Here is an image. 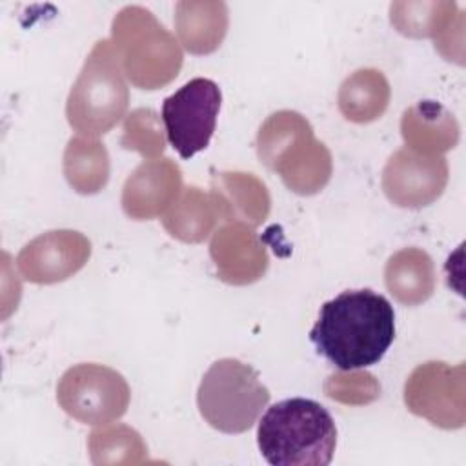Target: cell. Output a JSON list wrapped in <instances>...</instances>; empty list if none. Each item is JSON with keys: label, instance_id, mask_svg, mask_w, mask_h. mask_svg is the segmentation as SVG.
<instances>
[{"label": "cell", "instance_id": "8992f818", "mask_svg": "<svg viewBox=\"0 0 466 466\" xmlns=\"http://www.w3.org/2000/svg\"><path fill=\"white\" fill-rule=\"evenodd\" d=\"M268 388L258 380V373L238 359H218L204 373L197 406L202 419L222 433L248 431L266 404Z\"/></svg>", "mask_w": 466, "mask_h": 466}, {"label": "cell", "instance_id": "2e32d148", "mask_svg": "<svg viewBox=\"0 0 466 466\" xmlns=\"http://www.w3.org/2000/svg\"><path fill=\"white\" fill-rule=\"evenodd\" d=\"M175 31L186 51L209 55L228 33V5L217 0H182L175 5Z\"/></svg>", "mask_w": 466, "mask_h": 466}, {"label": "cell", "instance_id": "ac0fdd59", "mask_svg": "<svg viewBox=\"0 0 466 466\" xmlns=\"http://www.w3.org/2000/svg\"><path fill=\"white\" fill-rule=\"evenodd\" d=\"M162 226L173 238L182 242L198 244L206 240L215 228H220L211 193L197 186L184 187L175 204L162 215Z\"/></svg>", "mask_w": 466, "mask_h": 466}, {"label": "cell", "instance_id": "cb8c5ba5", "mask_svg": "<svg viewBox=\"0 0 466 466\" xmlns=\"http://www.w3.org/2000/svg\"><path fill=\"white\" fill-rule=\"evenodd\" d=\"M326 395L344 404H368L380 393V386L371 373L353 371L335 373L324 384Z\"/></svg>", "mask_w": 466, "mask_h": 466}, {"label": "cell", "instance_id": "8fae6325", "mask_svg": "<svg viewBox=\"0 0 466 466\" xmlns=\"http://www.w3.org/2000/svg\"><path fill=\"white\" fill-rule=\"evenodd\" d=\"M91 257V242L73 229H53L29 240L16 257L20 275L33 284H55L80 271Z\"/></svg>", "mask_w": 466, "mask_h": 466}, {"label": "cell", "instance_id": "52a82bcc", "mask_svg": "<svg viewBox=\"0 0 466 466\" xmlns=\"http://www.w3.org/2000/svg\"><path fill=\"white\" fill-rule=\"evenodd\" d=\"M131 391L116 370L82 362L64 371L56 386L60 408L82 424L104 426L120 419L129 406Z\"/></svg>", "mask_w": 466, "mask_h": 466}, {"label": "cell", "instance_id": "7c38bea8", "mask_svg": "<svg viewBox=\"0 0 466 466\" xmlns=\"http://www.w3.org/2000/svg\"><path fill=\"white\" fill-rule=\"evenodd\" d=\"M182 171L171 158L142 162L122 187V209L133 220L162 217L182 193Z\"/></svg>", "mask_w": 466, "mask_h": 466}, {"label": "cell", "instance_id": "d6986e66", "mask_svg": "<svg viewBox=\"0 0 466 466\" xmlns=\"http://www.w3.org/2000/svg\"><path fill=\"white\" fill-rule=\"evenodd\" d=\"M390 84L379 69H357L339 87L337 104L342 116L355 124H368L384 115L390 104Z\"/></svg>", "mask_w": 466, "mask_h": 466}, {"label": "cell", "instance_id": "ba28073f", "mask_svg": "<svg viewBox=\"0 0 466 466\" xmlns=\"http://www.w3.org/2000/svg\"><path fill=\"white\" fill-rule=\"evenodd\" d=\"M404 404L413 415L437 428H462L466 422L464 364L450 366L442 360L419 364L406 379Z\"/></svg>", "mask_w": 466, "mask_h": 466}, {"label": "cell", "instance_id": "44dd1931", "mask_svg": "<svg viewBox=\"0 0 466 466\" xmlns=\"http://www.w3.org/2000/svg\"><path fill=\"white\" fill-rule=\"evenodd\" d=\"M457 15L455 2H393L390 5L395 29L413 38H437Z\"/></svg>", "mask_w": 466, "mask_h": 466}, {"label": "cell", "instance_id": "277c9868", "mask_svg": "<svg viewBox=\"0 0 466 466\" xmlns=\"http://www.w3.org/2000/svg\"><path fill=\"white\" fill-rule=\"evenodd\" d=\"M127 80L140 89H158L173 82L184 56L177 38L142 5L116 13L111 38Z\"/></svg>", "mask_w": 466, "mask_h": 466}, {"label": "cell", "instance_id": "603a6c76", "mask_svg": "<svg viewBox=\"0 0 466 466\" xmlns=\"http://www.w3.org/2000/svg\"><path fill=\"white\" fill-rule=\"evenodd\" d=\"M122 146L151 160L162 155L166 149V137L158 115L149 107H140L129 113L124 120Z\"/></svg>", "mask_w": 466, "mask_h": 466}, {"label": "cell", "instance_id": "ffe728a7", "mask_svg": "<svg viewBox=\"0 0 466 466\" xmlns=\"http://www.w3.org/2000/svg\"><path fill=\"white\" fill-rule=\"evenodd\" d=\"M64 175L80 195H93L109 180V155L102 142L93 137L69 138L64 151Z\"/></svg>", "mask_w": 466, "mask_h": 466}, {"label": "cell", "instance_id": "7a4b0ae2", "mask_svg": "<svg viewBox=\"0 0 466 466\" xmlns=\"http://www.w3.org/2000/svg\"><path fill=\"white\" fill-rule=\"evenodd\" d=\"M257 442L273 466H326L337 446V428L329 411L317 400L293 397L266 410Z\"/></svg>", "mask_w": 466, "mask_h": 466}, {"label": "cell", "instance_id": "5bb4252c", "mask_svg": "<svg viewBox=\"0 0 466 466\" xmlns=\"http://www.w3.org/2000/svg\"><path fill=\"white\" fill-rule=\"evenodd\" d=\"M211 197L222 224L238 222L249 228L260 226L271 208L266 184L253 173L224 171L211 178Z\"/></svg>", "mask_w": 466, "mask_h": 466}, {"label": "cell", "instance_id": "e0dca14e", "mask_svg": "<svg viewBox=\"0 0 466 466\" xmlns=\"http://www.w3.org/2000/svg\"><path fill=\"white\" fill-rule=\"evenodd\" d=\"M384 282L397 302L404 306L422 304L435 291L433 260L420 248L399 249L386 262Z\"/></svg>", "mask_w": 466, "mask_h": 466}, {"label": "cell", "instance_id": "7402d4cb", "mask_svg": "<svg viewBox=\"0 0 466 466\" xmlns=\"http://www.w3.org/2000/svg\"><path fill=\"white\" fill-rule=\"evenodd\" d=\"M87 450L93 464H138L147 459L140 433L126 424H104L91 431Z\"/></svg>", "mask_w": 466, "mask_h": 466}, {"label": "cell", "instance_id": "6da1fadb", "mask_svg": "<svg viewBox=\"0 0 466 466\" xmlns=\"http://www.w3.org/2000/svg\"><path fill=\"white\" fill-rule=\"evenodd\" d=\"M393 339V306L373 289H348L324 302L309 331L317 353L344 371L377 364Z\"/></svg>", "mask_w": 466, "mask_h": 466}, {"label": "cell", "instance_id": "3957f363", "mask_svg": "<svg viewBox=\"0 0 466 466\" xmlns=\"http://www.w3.org/2000/svg\"><path fill=\"white\" fill-rule=\"evenodd\" d=\"M257 155L297 195H315L331 178L329 149L315 138L311 124L297 111L282 109L262 122Z\"/></svg>", "mask_w": 466, "mask_h": 466}, {"label": "cell", "instance_id": "9a60e30c", "mask_svg": "<svg viewBox=\"0 0 466 466\" xmlns=\"http://www.w3.org/2000/svg\"><path fill=\"white\" fill-rule=\"evenodd\" d=\"M455 116L439 102L420 100L408 107L400 118V135L406 147L420 155H442L459 142Z\"/></svg>", "mask_w": 466, "mask_h": 466}, {"label": "cell", "instance_id": "5b68a950", "mask_svg": "<svg viewBox=\"0 0 466 466\" xmlns=\"http://www.w3.org/2000/svg\"><path fill=\"white\" fill-rule=\"evenodd\" d=\"M111 40H98L87 55L66 104L69 126L84 137L111 131L126 115L129 89Z\"/></svg>", "mask_w": 466, "mask_h": 466}, {"label": "cell", "instance_id": "4fadbf2b", "mask_svg": "<svg viewBox=\"0 0 466 466\" xmlns=\"http://www.w3.org/2000/svg\"><path fill=\"white\" fill-rule=\"evenodd\" d=\"M209 255L217 275L226 284L257 282L268 269V251L253 228L238 222L222 224L211 238Z\"/></svg>", "mask_w": 466, "mask_h": 466}, {"label": "cell", "instance_id": "9c48e42d", "mask_svg": "<svg viewBox=\"0 0 466 466\" xmlns=\"http://www.w3.org/2000/svg\"><path fill=\"white\" fill-rule=\"evenodd\" d=\"M222 93L217 82L197 76L164 98L162 122L169 144L182 158L206 149L215 133Z\"/></svg>", "mask_w": 466, "mask_h": 466}, {"label": "cell", "instance_id": "30bf717a", "mask_svg": "<svg viewBox=\"0 0 466 466\" xmlns=\"http://www.w3.org/2000/svg\"><path fill=\"white\" fill-rule=\"evenodd\" d=\"M448 173L442 155H420L402 147L388 158L382 169V189L395 206L420 209L442 195Z\"/></svg>", "mask_w": 466, "mask_h": 466}]
</instances>
